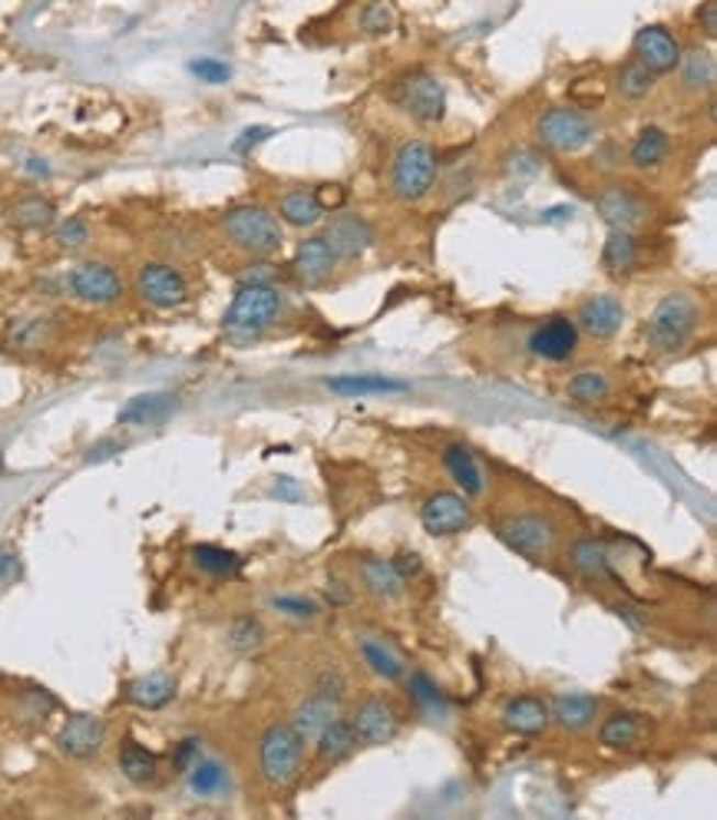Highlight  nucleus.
<instances>
[{
    "label": "nucleus",
    "instance_id": "nucleus-1",
    "mask_svg": "<svg viewBox=\"0 0 717 820\" xmlns=\"http://www.w3.org/2000/svg\"><path fill=\"white\" fill-rule=\"evenodd\" d=\"M219 229L232 248L252 258H272L285 248V225L262 202H239L225 209L219 219Z\"/></svg>",
    "mask_w": 717,
    "mask_h": 820
},
{
    "label": "nucleus",
    "instance_id": "nucleus-2",
    "mask_svg": "<svg viewBox=\"0 0 717 820\" xmlns=\"http://www.w3.org/2000/svg\"><path fill=\"white\" fill-rule=\"evenodd\" d=\"M285 311V295L268 278H245L222 314V331L235 341L265 334Z\"/></svg>",
    "mask_w": 717,
    "mask_h": 820
},
{
    "label": "nucleus",
    "instance_id": "nucleus-3",
    "mask_svg": "<svg viewBox=\"0 0 717 820\" xmlns=\"http://www.w3.org/2000/svg\"><path fill=\"white\" fill-rule=\"evenodd\" d=\"M440 182V153L427 140H404L390 163V192L400 202H423Z\"/></svg>",
    "mask_w": 717,
    "mask_h": 820
},
{
    "label": "nucleus",
    "instance_id": "nucleus-4",
    "mask_svg": "<svg viewBox=\"0 0 717 820\" xmlns=\"http://www.w3.org/2000/svg\"><path fill=\"white\" fill-rule=\"evenodd\" d=\"M305 767V738L291 721H275L258 741V774L272 790H288Z\"/></svg>",
    "mask_w": 717,
    "mask_h": 820
},
{
    "label": "nucleus",
    "instance_id": "nucleus-5",
    "mask_svg": "<svg viewBox=\"0 0 717 820\" xmlns=\"http://www.w3.org/2000/svg\"><path fill=\"white\" fill-rule=\"evenodd\" d=\"M701 324V301L691 291H668L648 318V344L661 354L681 351Z\"/></svg>",
    "mask_w": 717,
    "mask_h": 820
},
{
    "label": "nucleus",
    "instance_id": "nucleus-6",
    "mask_svg": "<svg viewBox=\"0 0 717 820\" xmlns=\"http://www.w3.org/2000/svg\"><path fill=\"white\" fill-rule=\"evenodd\" d=\"M536 140L559 156H575L598 140V123L578 107H549L536 120Z\"/></svg>",
    "mask_w": 717,
    "mask_h": 820
},
{
    "label": "nucleus",
    "instance_id": "nucleus-7",
    "mask_svg": "<svg viewBox=\"0 0 717 820\" xmlns=\"http://www.w3.org/2000/svg\"><path fill=\"white\" fill-rule=\"evenodd\" d=\"M390 100L400 113H407L417 123L437 126L446 120V87L430 70H410V74L397 77Z\"/></svg>",
    "mask_w": 717,
    "mask_h": 820
},
{
    "label": "nucleus",
    "instance_id": "nucleus-8",
    "mask_svg": "<svg viewBox=\"0 0 717 820\" xmlns=\"http://www.w3.org/2000/svg\"><path fill=\"white\" fill-rule=\"evenodd\" d=\"M344 695H348V678L338 672V668H324L318 678H315V688L298 701L295 708V728L305 741H311L331 718L341 714L344 708Z\"/></svg>",
    "mask_w": 717,
    "mask_h": 820
},
{
    "label": "nucleus",
    "instance_id": "nucleus-9",
    "mask_svg": "<svg viewBox=\"0 0 717 820\" xmlns=\"http://www.w3.org/2000/svg\"><path fill=\"white\" fill-rule=\"evenodd\" d=\"M496 536L503 540L506 550H512L532 563L552 559L555 543H559L555 523L542 513H509L506 520L496 523Z\"/></svg>",
    "mask_w": 717,
    "mask_h": 820
},
{
    "label": "nucleus",
    "instance_id": "nucleus-10",
    "mask_svg": "<svg viewBox=\"0 0 717 820\" xmlns=\"http://www.w3.org/2000/svg\"><path fill=\"white\" fill-rule=\"evenodd\" d=\"M67 295L90 304V308H110L117 301H123L126 295V285H123V275L110 265V262H100V258H87V262H77L67 278Z\"/></svg>",
    "mask_w": 717,
    "mask_h": 820
},
{
    "label": "nucleus",
    "instance_id": "nucleus-11",
    "mask_svg": "<svg viewBox=\"0 0 717 820\" xmlns=\"http://www.w3.org/2000/svg\"><path fill=\"white\" fill-rule=\"evenodd\" d=\"M136 295L153 311H173L189 301V278L173 262H146L136 272Z\"/></svg>",
    "mask_w": 717,
    "mask_h": 820
},
{
    "label": "nucleus",
    "instance_id": "nucleus-12",
    "mask_svg": "<svg viewBox=\"0 0 717 820\" xmlns=\"http://www.w3.org/2000/svg\"><path fill=\"white\" fill-rule=\"evenodd\" d=\"M321 239L328 242V248L334 252L338 265H348V262H361L374 245H377V229L357 215V212H341L328 219Z\"/></svg>",
    "mask_w": 717,
    "mask_h": 820
},
{
    "label": "nucleus",
    "instance_id": "nucleus-13",
    "mask_svg": "<svg viewBox=\"0 0 717 820\" xmlns=\"http://www.w3.org/2000/svg\"><path fill=\"white\" fill-rule=\"evenodd\" d=\"M595 212H598V219H602L608 229L635 232V229L648 225V219H651V202H648L641 192H635L631 186L611 182V186H605V189L595 196Z\"/></svg>",
    "mask_w": 717,
    "mask_h": 820
},
{
    "label": "nucleus",
    "instance_id": "nucleus-14",
    "mask_svg": "<svg viewBox=\"0 0 717 820\" xmlns=\"http://www.w3.org/2000/svg\"><path fill=\"white\" fill-rule=\"evenodd\" d=\"M351 724H354V734H357L361 744L377 747V744H387V741L397 738L400 711L387 695H367V698L357 701V708L351 714Z\"/></svg>",
    "mask_w": 717,
    "mask_h": 820
},
{
    "label": "nucleus",
    "instance_id": "nucleus-15",
    "mask_svg": "<svg viewBox=\"0 0 717 820\" xmlns=\"http://www.w3.org/2000/svg\"><path fill=\"white\" fill-rule=\"evenodd\" d=\"M681 41L664 27V24H648L635 34L631 41V60L641 64L648 74L654 77H664V74H674L677 60H681Z\"/></svg>",
    "mask_w": 717,
    "mask_h": 820
},
{
    "label": "nucleus",
    "instance_id": "nucleus-16",
    "mask_svg": "<svg viewBox=\"0 0 717 820\" xmlns=\"http://www.w3.org/2000/svg\"><path fill=\"white\" fill-rule=\"evenodd\" d=\"M420 523L430 536H456L473 527V510L463 494L437 490L420 507Z\"/></svg>",
    "mask_w": 717,
    "mask_h": 820
},
{
    "label": "nucleus",
    "instance_id": "nucleus-17",
    "mask_svg": "<svg viewBox=\"0 0 717 820\" xmlns=\"http://www.w3.org/2000/svg\"><path fill=\"white\" fill-rule=\"evenodd\" d=\"M526 344L539 361L562 364V361L575 357V351H578V328H575V321L569 314H552V318H545L542 324L532 328Z\"/></svg>",
    "mask_w": 717,
    "mask_h": 820
},
{
    "label": "nucleus",
    "instance_id": "nucleus-18",
    "mask_svg": "<svg viewBox=\"0 0 717 820\" xmlns=\"http://www.w3.org/2000/svg\"><path fill=\"white\" fill-rule=\"evenodd\" d=\"M103 744H107V724L90 711L70 714L57 731V747L74 761H93L103 751Z\"/></svg>",
    "mask_w": 717,
    "mask_h": 820
},
{
    "label": "nucleus",
    "instance_id": "nucleus-19",
    "mask_svg": "<svg viewBox=\"0 0 717 820\" xmlns=\"http://www.w3.org/2000/svg\"><path fill=\"white\" fill-rule=\"evenodd\" d=\"M575 328L595 341H611L625 328V304L615 295H592L575 311Z\"/></svg>",
    "mask_w": 717,
    "mask_h": 820
},
{
    "label": "nucleus",
    "instance_id": "nucleus-20",
    "mask_svg": "<svg viewBox=\"0 0 717 820\" xmlns=\"http://www.w3.org/2000/svg\"><path fill=\"white\" fill-rule=\"evenodd\" d=\"M338 272V258L328 248V242L321 235L301 239L291 258V275L305 285V288H321L331 281V275Z\"/></svg>",
    "mask_w": 717,
    "mask_h": 820
},
{
    "label": "nucleus",
    "instance_id": "nucleus-21",
    "mask_svg": "<svg viewBox=\"0 0 717 820\" xmlns=\"http://www.w3.org/2000/svg\"><path fill=\"white\" fill-rule=\"evenodd\" d=\"M499 718H503V728L509 734L536 738V734H542L549 728V701H542L536 695H516V698L506 701Z\"/></svg>",
    "mask_w": 717,
    "mask_h": 820
},
{
    "label": "nucleus",
    "instance_id": "nucleus-22",
    "mask_svg": "<svg viewBox=\"0 0 717 820\" xmlns=\"http://www.w3.org/2000/svg\"><path fill=\"white\" fill-rule=\"evenodd\" d=\"M625 156L635 173H658L671 159V136L661 126H641Z\"/></svg>",
    "mask_w": 717,
    "mask_h": 820
},
{
    "label": "nucleus",
    "instance_id": "nucleus-23",
    "mask_svg": "<svg viewBox=\"0 0 717 820\" xmlns=\"http://www.w3.org/2000/svg\"><path fill=\"white\" fill-rule=\"evenodd\" d=\"M569 563L578 576H585L588 583H602V586H615V573L608 563V550L605 543L592 540V536H578L569 546Z\"/></svg>",
    "mask_w": 717,
    "mask_h": 820
},
{
    "label": "nucleus",
    "instance_id": "nucleus-24",
    "mask_svg": "<svg viewBox=\"0 0 717 820\" xmlns=\"http://www.w3.org/2000/svg\"><path fill=\"white\" fill-rule=\"evenodd\" d=\"M354 744H357V734H354L351 718H344V714L331 718V721H328V724L315 734V754H318V764H324V767L341 764L344 757H351Z\"/></svg>",
    "mask_w": 717,
    "mask_h": 820
},
{
    "label": "nucleus",
    "instance_id": "nucleus-25",
    "mask_svg": "<svg viewBox=\"0 0 717 820\" xmlns=\"http://www.w3.org/2000/svg\"><path fill=\"white\" fill-rule=\"evenodd\" d=\"M677 84L684 93L691 97H701V93H710L714 87V77H717V64H714V54L707 47H691V51H681V60H677Z\"/></svg>",
    "mask_w": 717,
    "mask_h": 820
},
{
    "label": "nucleus",
    "instance_id": "nucleus-26",
    "mask_svg": "<svg viewBox=\"0 0 717 820\" xmlns=\"http://www.w3.org/2000/svg\"><path fill=\"white\" fill-rule=\"evenodd\" d=\"M443 467L456 480L463 497H483L486 494V470H483V464L473 457V451L466 444H450L443 451Z\"/></svg>",
    "mask_w": 717,
    "mask_h": 820
},
{
    "label": "nucleus",
    "instance_id": "nucleus-27",
    "mask_svg": "<svg viewBox=\"0 0 717 820\" xmlns=\"http://www.w3.org/2000/svg\"><path fill=\"white\" fill-rule=\"evenodd\" d=\"M173 410H176V394H140L120 410L117 424H123V428H153V424H163Z\"/></svg>",
    "mask_w": 717,
    "mask_h": 820
},
{
    "label": "nucleus",
    "instance_id": "nucleus-28",
    "mask_svg": "<svg viewBox=\"0 0 717 820\" xmlns=\"http://www.w3.org/2000/svg\"><path fill=\"white\" fill-rule=\"evenodd\" d=\"M357 576H361V586H364L374 599H380V602H394V599L404 596V579H400V573L394 569L390 559L364 556V559L357 563Z\"/></svg>",
    "mask_w": 717,
    "mask_h": 820
},
{
    "label": "nucleus",
    "instance_id": "nucleus-29",
    "mask_svg": "<svg viewBox=\"0 0 717 820\" xmlns=\"http://www.w3.org/2000/svg\"><path fill=\"white\" fill-rule=\"evenodd\" d=\"M595 714H598V698L582 691L555 695L549 705V721H555L562 731H582L595 721Z\"/></svg>",
    "mask_w": 717,
    "mask_h": 820
},
{
    "label": "nucleus",
    "instance_id": "nucleus-30",
    "mask_svg": "<svg viewBox=\"0 0 717 820\" xmlns=\"http://www.w3.org/2000/svg\"><path fill=\"white\" fill-rule=\"evenodd\" d=\"M641 262V242L635 232L625 229H608L605 245H602V268L608 275H628Z\"/></svg>",
    "mask_w": 717,
    "mask_h": 820
},
{
    "label": "nucleus",
    "instance_id": "nucleus-31",
    "mask_svg": "<svg viewBox=\"0 0 717 820\" xmlns=\"http://www.w3.org/2000/svg\"><path fill=\"white\" fill-rule=\"evenodd\" d=\"M644 734H648V728L635 711H615L598 728V741L611 751H635L644 744Z\"/></svg>",
    "mask_w": 717,
    "mask_h": 820
},
{
    "label": "nucleus",
    "instance_id": "nucleus-32",
    "mask_svg": "<svg viewBox=\"0 0 717 820\" xmlns=\"http://www.w3.org/2000/svg\"><path fill=\"white\" fill-rule=\"evenodd\" d=\"M8 219L21 232H44V229H51L57 222V206L41 192H27V196L11 202Z\"/></svg>",
    "mask_w": 717,
    "mask_h": 820
},
{
    "label": "nucleus",
    "instance_id": "nucleus-33",
    "mask_svg": "<svg viewBox=\"0 0 717 820\" xmlns=\"http://www.w3.org/2000/svg\"><path fill=\"white\" fill-rule=\"evenodd\" d=\"M324 209L315 199V189H291L278 199V219L291 229H315L324 222Z\"/></svg>",
    "mask_w": 717,
    "mask_h": 820
},
{
    "label": "nucleus",
    "instance_id": "nucleus-34",
    "mask_svg": "<svg viewBox=\"0 0 717 820\" xmlns=\"http://www.w3.org/2000/svg\"><path fill=\"white\" fill-rule=\"evenodd\" d=\"M611 390H615L611 377L605 370H595V367L575 370L569 377V387H565L569 400L578 403V407H598V403H605L611 397Z\"/></svg>",
    "mask_w": 717,
    "mask_h": 820
},
{
    "label": "nucleus",
    "instance_id": "nucleus-35",
    "mask_svg": "<svg viewBox=\"0 0 717 820\" xmlns=\"http://www.w3.org/2000/svg\"><path fill=\"white\" fill-rule=\"evenodd\" d=\"M126 695H130V701H133L136 708L159 711V708H166V705L176 698V678H169V675H163V672H150V675L136 678V682L130 685Z\"/></svg>",
    "mask_w": 717,
    "mask_h": 820
},
{
    "label": "nucleus",
    "instance_id": "nucleus-36",
    "mask_svg": "<svg viewBox=\"0 0 717 820\" xmlns=\"http://www.w3.org/2000/svg\"><path fill=\"white\" fill-rule=\"evenodd\" d=\"M120 771H123L126 780L143 787V784H153L159 777V757L150 747H143L140 741L126 738L123 747H120Z\"/></svg>",
    "mask_w": 717,
    "mask_h": 820
},
{
    "label": "nucleus",
    "instance_id": "nucleus-37",
    "mask_svg": "<svg viewBox=\"0 0 717 820\" xmlns=\"http://www.w3.org/2000/svg\"><path fill=\"white\" fill-rule=\"evenodd\" d=\"M328 390H334L341 397H367V394H400V390H407V384L390 380V377H377V374H344V377H331Z\"/></svg>",
    "mask_w": 717,
    "mask_h": 820
},
{
    "label": "nucleus",
    "instance_id": "nucleus-38",
    "mask_svg": "<svg viewBox=\"0 0 717 820\" xmlns=\"http://www.w3.org/2000/svg\"><path fill=\"white\" fill-rule=\"evenodd\" d=\"M189 790L196 794V797H222L225 790H229V767L225 764H219V761H196L189 771Z\"/></svg>",
    "mask_w": 717,
    "mask_h": 820
},
{
    "label": "nucleus",
    "instance_id": "nucleus-39",
    "mask_svg": "<svg viewBox=\"0 0 717 820\" xmlns=\"http://www.w3.org/2000/svg\"><path fill=\"white\" fill-rule=\"evenodd\" d=\"M654 84H658V77L654 74H648L641 64H635V60H628L625 67H618V74H615V93L625 100V103H641V100H648L651 93H654Z\"/></svg>",
    "mask_w": 717,
    "mask_h": 820
},
{
    "label": "nucleus",
    "instance_id": "nucleus-40",
    "mask_svg": "<svg viewBox=\"0 0 717 820\" xmlns=\"http://www.w3.org/2000/svg\"><path fill=\"white\" fill-rule=\"evenodd\" d=\"M192 563L199 573L212 576V579H232L239 573V556L232 550H222V546H212V543H199L192 546Z\"/></svg>",
    "mask_w": 717,
    "mask_h": 820
},
{
    "label": "nucleus",
    "instance_id": "nucleus-41",
    "mask_svg": "<svg viewBox=\"0 0 717 820\" xmlns=\"http://www.w3.org/2000/svg\"><path fill=\"white\" fill-rule=\"evenodd\" d=\"M357 649H361V658H364V665L377 675V678H384V682H397V678H404V662L384 645V642H377V639H371V635H364L361 642H357Z\"/></svg>",
    "mask_w": 717,
    "mask_h": 820
},
{
    "label": "nucleus",
    "instance_id": "nucleus-42",
    "mask_svg": "<svg viewBox=\"0 0 717 820\" xmlns=\"http://www.w3.org/2000/svg\"><path fill=\"white\" fill-rule=\"evenodd\" d=\"M51 239H54V245L60 252H84L90 245V239H93V229H90V222L84 215H67V219L54 222Z\"/></svg>",
    "mask_w": 717,
    "mask_h": 820
},
{
    "label": "nucleus",
    "instance_id": "nucleus-43",
    "mask_svg": "<svg viewBox=\"0 0 717 820\" xmlns=\"http://www.w3.org/2000/svg\"><path fill=\"white\" fill-rule=\"evenodd\" d=\"M8 337H11V344L14 347H44V344H51V337H54V321L51 318H21V321H14L11 324V331H8Z\"/></svg>",
    "mask_w": 717,
    "mask_h": 820
},
{
    "label": "nucleus",
    "instance_id": "nucleus-44",
    "mask_svg": "<svg viewBox=\"0 0 717 820\" xmlns=\"http://www.w3.org/2000/svg\"><path fill=\"white\" fill-rule=\"evenodd\" d=\"M357 27L367 37H384V34H390L397 27V14H394V8L387 4V0H371V4L361 8Z\"/></svg>",
    "mask_w": 717,
    "mask_h": 820
},
{
    "label": "nucleus",
    "instance_id": "nucleus-45",
    "mask_svg": "<svg viewBox=\"0 0 717 820\" xmlns=\"http://www.w3.org/2000/svg\"><path fill=\"white\" fill-rule=\"evenodd\" d=\"M262 642H265V625L255 616H239L229 625V645L235 652H255Z\"/></svg>",
    "mask_w": 717,
    "mask_h": 820
},
{
    "label": "nucleus",
    "instance_id": "nucleus-46",
    "mask_svg": "<svg viewBox=\"0 0 717 820\" xmlns=\"http://www.w3.org/2000/svg\"><path fill=\"white\" fill-rule=\"evenodd\" d=\"M407 691H410V698H413L423 711H446V698L440 695V688H437L423 672H413V675L407 678Z\"/></svg>",
    "mask_w": 717,
    "mask_h": 820
},
{
    "label": "nucleus",
    "instance_id": "nucleus-47",
    "mask_svg": "<svg viewBox=\"0 0 717 820\" xmlns=\"http://www.w3.org/2000/svg\"><path fill=\"white\" fill-rule=\"evenodd\" d=\"M272 606L285 616H295V619H315L321 612V606L308 596H275Z\"/></svg>",
    "mask_w": 717,
    "mask_h": 820
},
{
    "label": "nucleus",
    "instance_id": "nucleus-48",
    "mask_svg": "<svg viewBox=\"0 0 717 820\" xmlns=\"http://www.w3.org/2000/svg\"><path fill=\"white\" fill-rule=\"evenodd\" d=\"M202 84H229V77H232V70L222 64V60H212V57H202V60H192V67H189Z\"/></svg>",
    "mask_w": 717,
    "mask_h": 820
},
{
    "label": "nucleus",
    "instance_id": "nucleus-49",
    "mask_svg": "<svg viewBox=\"0 0 717 820\" xmlns=\"http://www.w3.org/2000/svg\"><path fill=\"white\" fill-rule=\"evenodd\" d=\"M315 199L324 212H338L348 202V189L341 182H321V186H315Z\"/></svg>",
    "mask_w": 717,
    "mask_h": 820
},
{
    "label": "nucleus",
    "instance_id": "nucleus-50",
    "mask_svg": "<svg viewBox=\"0 0 717 820\" xmlns=\"http://www.w3.org/2000/svg\"><path fill=\"white\" fill-rule=\"evenodd\" d=\"M199 757H202V744H199V738H183V741L176 744V751H173V771L186 774V771H189Z\"/></svg>",
    "mask_w": 717,
    "mask_h": 820
},
{
    "label": "nucleus",
    "instance_id": "nucleus-51",
    "mask_svg": "<svg viewBox=\"0 0 717 820\" xmlns=\"http://www.w3.org/2000/svg\"><path fill=\"white\" fill-rule=\"evenodd\" d=\"M394 569L400 573V579L407 583V579H413V576H420L423 573V559L417 556V553H410V550H404V553H397L394 559Z\"/></svg>",
    "mask_w": 717,
    "mask_h": 820
},
{
    "label": "nucleus",
    "instance_id": "nucleus-52",
    "mask_svg": "<svg viewBox=\"0 0 717 820\" xmlns=\"http://www.w3.org/2000/svg\"><path fill=\"white\" fill-rule=\"evenodd\" d=\"M694 21L704 31V37H714L717 34V0H701V8L694 11Z\"/></svg>",
    "mask_w": 717,
    "mask_h": 820
},
{
    "label": "nucleus",
    "instance_id": "nucleus-53",
    "mask_svg": "<svg viewBox=\"0 0 717 820\" xmlns=\"http://www.w3.org/2000/svg\"><path fill=\"white\" fill-rule=\"evenodd\" d=\"M578 103H595V100H602L605 97V80H588V84H575L572 90H569Z\"/></svg>",
    "mask_w": 717,
    "mask_h": 820
},
{
    "label": "nucleus",
    "instance_id": "nucleus-54",
    "mask_svg": "<svg viewBox=\"0 0 717 820\" xmlns=\"http://www.w3.org/2000/svg\"><path fill=\"white\" fill-rule=\"evenodd\" d=\"M268 133H272V130H265V126H255V130H245V136H242V140L235 143V149H239V153H245L249 146L262 143V140H265Z\"/></svg>",
    "mask_w": 717,
    "mask_h": 820
},
{
    "label": "nucleus",
    "instance_id": "nucleus-55",
    "mask_svg": "<svg viewBox=\"0 0 717 820\" xmlns=\"http://www.w3.org/2000/svg\"><path fill=\"white\" fill-rule=\"evenodd\" d=\"M18 576V556L11 550H0V579H14Z\"/></svg>",
    "mask_w": 717,
    "mask_h": 820
},
{
    "label": "nucleus",
    "instance_id": "nucleus-56",
    "mask_svg": "<svg viewBox=\"0 0 717 820\" xmlns=\"http://www.w3.org/2000/svg\"><path fill=\"white\" fill-rule=\"evenodd\" d=\"M328 596H331V602H348V589L338 583V579H331V586H328Z\"/></svg>",
    "mask_w": 717,
    "mask_h": 820
},
{
    "label": "nucleus",
    "instance_id": "nucleus-57",
    "mask_svg": "<svg viewBox=\"0 0 717 820\" xmlns=\"http://www.w3.org/2000/svg\"><path fill=\"white\" fill-rule=\"evenodd\" d=\"M27 173H37V176H47V166L34 159V163H27Z\"/></svg>",
    "mask_w": 717,
    "mask_h": 820
},
{
    "label": "nucleus",
    "instance_id": "nucleus-58",
    "mask_svg": "<svg viewBox=\"0 0 717 820\" xmlns=\"http://www.w3.org/2000/svg\"><path fill=\"white\" fill-rule=\"evenodd\" d=\"M0 467H4V457H0Z\"/></svg>",
    "mask_w": 717,
    "mask_h": 820
}]
</instances>
